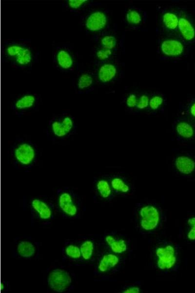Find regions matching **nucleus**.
I'll list each match as a JSON object with an SVG mask.
<instances>
[{"label": "nucleus", "mask_w": 195, "mask_h": 293, "mask_svg": "<svg viewBox=\"0 0 195 293\" xmlns=\"http://www.w3.org/2000/svg\"><path fill=\"white\" fill-rule=\"evenodd\" d=\"M133 219L136 230L142 235L152 234L158 230L165 221L164 212L157 203L151 201L136 204Z\"/></svg>", "instance_id": "obj_1"}, {"label": "nucleus", "mask_w": 195, "mask_h": 293, "mask_svg": "<svg viewBox=\"0 0 195 293\" xmlns=\"http://www.w3.org/2000/svg\"><path fill=\"white\" fill-rule=\"evenodd\" d=\"M2 56L5 62L19 69H31L38 61V53L27 40L4 41Z\"/></svg>", "instance_id": "obj_2"}, {"label": "nucleus", "mask_w": 195, "mask_h": 293, "mask_svg": "<svg viewBox=\"0 0 195 293\" xmlns=\"http://www.w3.org/2000/svg\"><path fill=\"white\" fill-rule=\"evenodd\" d=\"M10 159L17 169L28 172L37 165L39 159V150L37 144L31 140L16 138L10 150Z\"/></svg>", "instance_id": "obj_3"}, {"label": "nucleus", "mask_w": 195, "mask_h": 293, "mask_svg": "<svg viewBox=\"0 0 195 293\" xmlns=\"http://www.w3.org/2000/svg\"><path fill=\"white\" fill-rule=\"evenodd\" d=\"M179 255L178 244L166 240L159 241L151 252L154 267L164 273L176 271L179 267Z\"/></svg>", "instance_id": "obj_4"}, {"label": "nucleus", "mask_w": 195, "mask_h": 293, "mask_svg": "<svg viewBox=\"0 0 195 293\" xmlns=\"http://www.w3.org/2000/svg\"><path fill=\"white\" fill-rule=\"evenodd\" d=\"M56 209L65 218H80L84 207L80 196L73 189L68 187L59 188L56 191Z\"/></svg>", "instance_id": "obj_5"}, {"label": "nucleus", "mask_w": 195, "mask_h": 293, "mask_svg": "<svg viewBox=\"0 0 195 293\" xmlns=\"http://www.w3.org/2000/svg\"><path fill=\"white\" fill-rule=\"evenodd\" d=\"M77 128L75 117L69 113L62 112L49 121L46 131L47 138L52 142L63 141L75 135Z\"/></svg>", "instance_id": "obj_6"}, {"label": "nucleus", "mask_w": 195, "mask_h": 293, "mask_svg": "<svg viewBox=\"0 0 195 293\" xmlns=\"http://www.w3.org/2000/svg\"><path fill=\"white\" fill-rule=\"evenodd\" d=\"M101 249L102 250L98 251L95 261L94 274L99 277L106 278L121 269L126 257Z\"/></svg>", "instance_id": "obj_7"}, {"label": "nucleus", "mask_w": 195, "mask_h": 293, "mask_svg": "<svg viewBox=\"0 0 195 293\" xmlns=\"http://www.w3.org/2000/svg\"><path fill=\"white\" fill-rule=\"evenodd\" d=\"M52 52L53 65L58 71L68 73L77 69V56L70 44L65 43L55 44Z\"/></svg>", "instance_id": "obj_8"}, {"label": "nucleus", "mask_w": 195, "mask_h": 293, "mask_svg": "<svg viewBox=\"0 0 195 293\" xmlns=\"http://www.w3.org/2000/svg\"><path fill=\"white\" fill-rule=\"evenodd\" d=\"M180 7L158 6L156 31L160 36H178V24Z\"/></svg>", "instance_id": "obj_9"}, {"label": "nucleus", "mask_w": 195, "mask_h": 293, "mask_svg": "<svg viewBox=\"0 0 195 293\" xmlns=\"http://www.w3.org/2000/svg\"><path fill=\"white\" fill-rule=\"evenodd\" d=\"M109 17L106 10L102 9H90L83 13L80 18L81 29L94 37L108 31Z\"/></svg>", "instance_id": "obj_10"}, {"label": "nucleus", "mask_w": 195, "mask_h": 293, "mask_svg": "<svg viewBox=\"0 0 195 293\" xmlns=\"http://www.w3.org/2000/svg\"><path fill=\"white\" fill-rule=\"evenodd\" d=\"M157 52L161 60H177L187 56L190 46L178 36H160Z\"/></svg>", "instance_id": "obj_11"}, {"label": "nucleus", "mask_w": 195, "mask_h": 293, "mask_svg": "<svg viewBox=\"0 0 195 293\" xmlns=\"http://www.w3.org/2000/svg\"><path fill=\"white\" fill-rule=\"evenodd\" d=\"M28 207L32 221L47 225L50 224L54 219L56 206L46 196L31 197L28 201Z\"/></svg>", "instance_id": "obj_12"}, {"label": "nucleus", "mask_w": 195, "mask_h": 293, "mask_svg": "<svg viewBox=\"0 0 195 293\" xmlns=\"http://www.w3.org/2000/svg\"><path fill=\"white\" fill-rule=\"evenodd\" d=\"M47 283L49 288L55 292L68 293L75 289L76 278L69 270L58 267L49 272Z\"/></svg>", "instance_id": "obj_13"}, {"label": "nucleus", "mask_w": 195, "mask_h": 293, "mask_svg": "<svg viewBox=\"0 0 195 293\" xmlns=\"http://www.w3.org/2000/svg\"><path fill=\"white\" fill-rule=\"evenodd\" d=\"M11 253L14 258L36 259L39 254V243L30 236H18L11 243Z\"/></svg>", "instance_id": "obj_14"}, {"label": "nucleus", "mask_w": 195, "mask_h": 293, "mask_svg": "<svg viewBox=\"0 0 195 293\" xmlns=\"http://www.w3.org/2000/svg\"><path fill=\"white\" fill-rule=\"evenodd\" d=\"M98 244L101 248L125 257L132 251L130 238L125 234L115 231L104 233Z\"/></svg>", "instance_id": "obj_15"}, {"label": "nucleus", "mask_w": 195, "mask_h": 293, "mask_svg": "<svg viewBox=\"0 0 195 293\" xmlns=\"http://www.w3.org/2000/svg\"><path fill=\"white\" fill-rule=\"evenodd\" d=\"M172 168L174 173L182 178H195V150H182L175 154Z\"/></svg>", "instance_id": "obj_16"}, {"label": "nucleus", "mask_w": 195, "mask_h": 293, "mask_svg": "<svg viewBox=\"0 0 195 293\" xmlns=\"http://www.w3.org/2000/svg\"><path fill=\"white\" fill-rule=\"evenodd\" d=\"M40 96L37 93L26 92L15 97L10 104V109L20 118L28 112L38 109Z\"/></svg>", "instance_id": "obj_17"}, {"label": "nucleus", "mask_w": 195, "mask_h": 293, "mask_svg": "<svg viewBox=\"0 0 195 293\" xmlns=\"http://www.w3.org/2000/svg\"><path fill=\"white\" fill-rule=\"evenodd\" d=\"M94 72L96 82L101 85L110 84L117 80L121 71L115 59L109 61L95 63Z\"/></svg>", "instance_id": "obj_18"}, {"label": "nucleus", "mask_w": 195, "mask_h": 293, "mask_svg": "<svg viewBox=\"0 0 195 293\" xmlns=\"http://www.w3.org/2000/svg\"><path fill=\"white\" fill-rule=\"evenodd\" d=\"M172 129L178 142L188 144L195 141V123L190 119L178 115L172 124Z\"/></svg>", "instance_id": "obj_19"}, {"label": "nucleus", "mask_w": 195, "mask_h": 293, "mask_svg": "<svg viewBox=\"0 0 195 293\" xmlns=\"http://www.w3.org/2000/svg\"><path fill=\"white\" fill-rule=\"evenodd\" d=\"M178 36L189 46L195 43V19L183 7L180 9Z\"/></svg>", "instance_id": "obj_20"}, {"label": "nucleus", "mask_w": 195, "mask_h": 293, "mask_svg": "<svg viewBox=\"0 0 195 293\" xmlns=\"http://www.w3.org/2000/svg\"><path fill=\"white\" fill-rule=\"evenodd\" d=\"M93 189L95 201L111 202L116 196L106 175L94 177Z\"/></svg>", "instance_id": "obj_21"}, {"label": "nucleus", "mask_w": 195, "mask_h": 293, "mask_svg": "<svg viewBox=\"0 0 195 293\" xmlns=\"http://www.w3.org/2000/svg\"><path fill=\"white\" fill-rule=\"evenodd\" d=\"M95 77L93 72L89 70H80L74 80V87L79 94H87L94 89Z\"/></svg>", "instance_id": "obj_22"}, {"label": "nucleus", "mask_w": 195, "mask_h": 293, "mask_svg": "<svg viewBox=\"0 0 195 293\" xmlns=\"http://www.w3.org/2000/svg\"><path fill=\"white\" fill-rule=\"evenodd\" d=\"M106 175L116 195L126 197L134 193V186L125 176L116 174Z\"/></svg>", "instance_id": "obj_23"}, {"label": "nucleus", "mask_w": 195, "mask_h": 293, "mask_svg": "<svg viewBox=\"0 0 195 293\" xmlns=\"http://www.w3.org/2000/svg\"><path fill=\"white\" fill-rule=\"evenodd\" d=\"M83 263L95 262L98 252L99 244L91 237L83 236L77 240Z\"/></svg>", "instance_id": "obj_24"}, {"label": "nucleus", "mask_w": 195, "mask_h": 293, "mask_svg": "<svg viewBox=\"0 0 195 293\" xmlns=\"http://www.w3.org/2000/svg\"><path fill=\"white\" fill-rule=\"evenodd\" d=\"M63 260L71 263H83L79 244L77 240H66L62 248Z\"/></svg>", "instance_id": "obj_25"}, {"label": "nucleus", "mask_w": 195, "mask_h": 293, "mask_svg": "<svg viewBox=\"0 0 195 293\" xmlns=\"http://www.w3.org/2000/svg\"><path fill=\"white\" fill-rule=\"evenodd\" d=\"M167 105L165 95L160 92H154L150 94L149 102L146 113L150 115L163 114Z\"/></svg>", "instance_id": "obj_26"}, {"label": "nucleus", "mask_w": 195, "mask_h": 293, "mask_svg": "<svg viewBox=\"0 0 195 293\" xmlns=\"http://www.w3.org/2000/svg\"><path fill=\"white\" fill-rule=\"evenodd\" d=\"M99 3L92 0H66L63 2L62 7L67 11L77 14H83Z\"/></svg>", "instance_id": "obj_27"}, {"label": "nucleus", "mask_w": 195, "mask_h": 293, "mask_svg": "<svg viewBox=\"0 0 195 293\" xmlns=\"http://www.w3.org/2000/svg\"><path fill=\"white\" fill-rule=\"evenodd\" d=\"M94 37L98 46L117 51L118 41L113 34L107 31Z\"/></svg>", "instance_id": "obj_28"}, {"label": "nucleus", "mask_w": 195, "mask_h": 293, "mask_svg": "<svg viewBox=\"0 0 195 293\" xmlns=\"http://www.w3.org/2000/svg\"><path fill=\"white\" fill-rule=\"evenodd\" d=\"M126 22L130 25H141L145 20V14L141 9L131 7L127 9L125 15Z\"/></svg>", "instance_id": "obj_29"}, {"label": "nucleus", "mask_w": 195, "mask_h": 293, "mask_svg": "<svg viewBox=\"0 0 195 293\" xmlns=\"http://www.w3.org/2000/svg\"><path fill=\"white\" fill-rule=\"evenodd\" d=\"M178 115L184 116L195 123V95L189 97L180 104Z\"/></svg>", "instance_id": "obj_30"}, {"label": "nucleus", "mask_w": 195, "mask_h": 293, "mask_svg": "<svg viewBox=\"0 0 195 293\" xmlns=\"http://www.w3.org/2000/svg\"><path fill=\"white\" fill-rule=\"evenodd\" d=\"M116 50L97 46L94 50L95 63H101L114 59Z\"/></svg>", "instance_id": "obj_31"}, {"label": "nucleus", "mask_w": 195, "mask_h": 293, "mask_svg": "<svg viewBox=\"0 0 195 293\" xmlns=\"http://www.w3.org/2000/svg\"><path fill=\"white\" fill-rule=\"evenodd\" d=\"M139 93L137 92H131L125 96L123 100V104L126 111L135 114Z\"/></svg>", "instance_id": "obj_32"}, {"label": "nucleus", "mask_w": 195, "mask_h": 293, "mask_svg": "<svg viewBox=\"0 0 195 293\" xmlns=\"http://www.w3.org/2000/svg\"><path fill=\"white\" fill-rule=\"evenodd\" d=\"M149 98L150 94L147 92H142L139 93L135 114L147 112L149 105Z\"/></svg>", "instance_id": "obj_33"}, {"label": "nucleus", "mask_w": 195, "mask_h": 293, "mask_svg": "<svg viewBox=\"0 0 195 293\" xmlns=\"http://www.w3.org/2000/svg\"><path fill=\"white\" fill-rule=\"evenodd\" d=\"M186 238L191 243H195V216H190L186 222Z\"/></svg>", "instance_id": "obj_34"}, {"label": "nucleus", "mask_w": 195, "mask_h": 293, "mask_svg": "<svg viewBox=\"0 0 195 293\" xmlns=\"http://www.w3.org/2000/svg\"><path fill=\"white\" fill-rule=\"evenodd\" d=\"M122 293H142L141 287L137 284H131L124 286L121 289Z\"/></svg>", "instance_id": "obj_35"}, {"label": "nucleus", "mask_w": 195, "mask_h": 293, "mask_svg": "<svg viewBox=\"0 0 195 293\" xmlns=\"http://www.w3.org/2000/svg\"><path fill=\"white\" fill-rule=\"evenodd\" d=\"M194 73H195V65H194Z\"/></svg>", "instance_id": "obj_36"}]
</instances>
